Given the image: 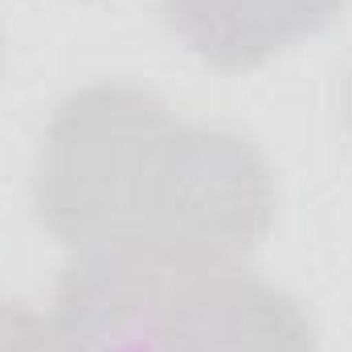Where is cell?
<instances>
[{
  "label": "cell",
  "instance_id": "obj_3",
  "mask_svg": "<svg viewBox=\"0 0 352 352\" xmlns=\"http://www.w3.org/2000/svg\"><path fill=\"white\" fill-rule=\"evenodd\" d=\"M192 270L140 242L78 246L50 316L54 352H160V324Z\"/></svg>",
  "mask_w": 352,
  "mask_h": 352
},
{
  "label": "cell",
  "instance_id": "obj_1",
  "mask_svg": "<svg viewBox=\"0 0 352 352\" xmlns=\"http://www.w3.org/2000/svg\"><path fill=\"white\" fill-rule=\"evenodd\" d=\"M173 123L168 107L140 87L94 82L74 90L54 111L37 152L33 205L41 226L74 250L123 242Z\"/></svg>",
  "mask_w": 352,
  "mask_h": 352
},
{
  "label": "cell",
  "instance_id": "obj_6",
  "mask_svg": "<svg viewBox=\"0 0 352 352\" xmlns=\"http://www.w3.org/2000/svg\"><path fill=\"white\" fill-rule=\"evenodd\" d=\"M0 352H54L50 324L29 307L0 299Z\"/></svg>",
  "mask_w": 352,
  "mask_h": 352
},
{
  "label": "cell",
  "instance_id": "obj_2",
  "mask_svg": "<svg viewBox=\"0 0 352 352\" xmlns=\"http://www.w3.org/2000/svg\"><path fill=\"white\" fill-rule=\"evenodd\" d=\"M274 221V176L263 152L221 127L173 123L144 176L131 234L176 266L201 274L250 254Z\"/></svg>",
  "mask_w": 352,
  "mask_h": 352
},
{
  "label": "cell",
  "instance_id": "obj_5",
  "mask_svg": "<svg viewBox=\"0 0 352 352\" xmlns=\"http://www.w3.org/2000/svg\"><path fill=\"white\" fill-rule=\"evenodd\" d=\"M344 0H164L173 33L217 70H254L324 33Z\"/></svg>",
  "mask_w": 352,
  "mask_h": 352
},
{
  "label": "cell",
  "instance_id": "obj_4",
  "mask_svg": "<svg viewBox=\"0 0 352 352\" xmlns=\"http://www.w3.org/2000/svg\"><path fill=\"white\" fill-rule=\"evenodd\" d=\"M160 352H316V328L278 287L221 266L176 287Z\"/></svg>",
  "mask_w": 352,
  "mask_h": 352
}]
</instances>
